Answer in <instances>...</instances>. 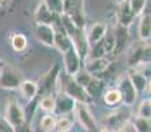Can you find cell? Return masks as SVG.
I'll use <instances>...</instances> for the list:
<instances>
[{
	"instance_id": "1",
	"label": "cell",
	"mask_w": 151,
	"mask_h": 132,
	"mask_svg": "<svg viewBox=\"0 0 151 132\" xmlns=\"http://www.w3.org/2000/svg\"><path fill=\"white\" fill-rule=\"evenodd\" d=\"M74 79L86 90L87 94H88L92 99L99 96L101 94V91H103V82L97 77H95V75H91L88 71H86V70L80 69L79 71L74 75Z\"/></svg>"
},
{
	"instance_id": "2",
	"label": "cell",
	"mask_w": 151,
	"mask_h": 132,
	"mask_svg": "<svg viewBox=\"0 0 151 132\" xmlns=\"http://www.w3.org/2000/svg\"><path fill=\"white\" fill-rule=\"evenodd\" d=\"M74 116L78 119L80 125L88 132H93L96 130V120H95L93 114L91 112L88 107V103H82V102H76L72 111Z\"/></svg>"
},
{
	"instance_id": "3",
	"label": "cell",
	"mask_w": 151,
	"mask_h": 132,
	"mask_svg": "<svg viewBox=\"0 0 151 132\" xmlns=\"http://www.w3.org/2000/svg\"><path fill=\"white\" fill-rule=\"evenodd\" d=\"M4 119L14 128L22 127L25 123V111L22 106L16 101H8L5 106Z\"/></svg>"
},
{
	"instance_id": "4",
	"label": "cell",
	"mask_w": 151,
	"mask_h": 132,
	"mask_svg": "<svg viewBox=\"0 0 151 132\" xmlns=\"http://www.w3.org/2000/svg\"><path fill=\"white\" fill-rule=\"evenodd\" d=\"M118 90L121 93V98H122V103L126 107H132L135 103L138 96V91L134 87V85L132 83L129 75H122L118 81Z\"/></svg>"
},
{
	"instance_id": "5",
	"label": "cell",
	"mask_w": 151,
	"mask_h": 132,
	"mask_svg": "<svg viewBox=\"0 0 151 132\" xmlns=\"http://www.w3.org/2000/svg\"><path fill=\"white\" fill-rule=\"evenodd\" d=\"M70 98H72L75 102H82V103H88L91 101V96L87 94V91L78 83L74 79V77L68 75V79L66 81L65 83V91Z\"/></svg>"
},
{
	"instance_id": "6",
	"label": "cell",
	"mask_w": 151,
	"mask_h": 132,
	"mask_svg": "<svg viewBox=\"0 0 151 132\" xmlns=\"http://www.w3.org/2000/svg\"><path fill=\"white\" fill-rule=\"evenodd\" d=\"M63 66L67 75L74 77L80 69H82V57L79 55L78 50L74 48H70L66 53H63Z\"/></svg>"
},
{
	"instance_id": "7",
	"label": "cell",
	"mask_w": 151,
	"mask_h": 132,
	"mask_svg": "<svg viewBox=\"0 0 151 132\" xmlns=\"http://www.w3.org/2000/svg\"><path fill=\"white\" fill-rule=\"evenodd\" d=\"M21 74L16 71L14 69H8V67H3L1 75H0V87L5 90H14L19 89L20 83H21Z\"/></svg>"
},
{
	"instance_id": "8",
	"label": "cell",
	"mask_w": 151,
	"mask_h": 132,
	"mask_svg": "<svg viewBox=\"0 0 151 132\" xmlns=\"http://www.w3.org/2000/svg\"><path fill=\"white\" fill-rule=\"evenodd\" d=\"M126 120H129V112H126L125 110H116L103 118V124L104 127L112 131H118Z\"/></svg>"
},
{
	"instance_id": "9",
	"label": "cell",
	"mask_w": 151,
	"mask_h": 132,
	"mask_svg": "<svg viewBox=\"0 0 151 132\" xmlns=\"http://www.w3.org/2000/svg\"><path fill=\"white\" fill-rule=\"evenodd\" d=\"M37 40L46 46H54V39H55V28L54 25L47 24H36L34 29Z\"/></svg>"
},
{
	"instance_id": "10",
	"label": "cell",
	"mask_w": 151,
	"mask_h": 132,
	"mask_svg": "<svg viewBox=\"0 0 151 132\" xmlns=\"http://www.w3.org/2000/svg\"><path fill=\"white\" fill-rule=\"evenodd\" d=\"M58 15L53 13L43 3H40L38 7L36 8L34 12V20L36 24H47V25H54V23L57 21Z\"/></svg>"
},
{
	"instance_id": "11",
	"label": "cell",
	"mask_w": 151,
	"mask_h": 132,
	"mask_svg": "<svg viewBox=\"0 0 151 132\" xmlns=\"http://www.w3.org/2000/svg\"><path fill=\"white\" fill-rule=\"evenodd\" d=\"M106 32H108V26H106L105 23H103V21L95 23L89 28V32L87 34V42H88V45L92 46L95 44H97L99 41H101L104 39V36L106 34Z\"/></svg>"
},
{
	"instance_id": "12",
	"label": "cell",
	"mask_w": 151,
	"mask_h": 132,
	"mask_svg": "<svg viewBox=\"0 0 151 132\" xmlns=\"http://www.w3.org/2000/svg\"><path fill=\"white\" fill-rule=\"evenodd\" d=\"M75 103H76V102L72 98H70L66 93H59L58 96L55 98V111L54 112L59 114V115H62V114H70L74 111Z\"/></svg>"
},
{
	"instance_id": "13",
	"label": "cell",
	"mask_w": 151,
	"mask_h": 132,
	"mask_svg": "<svg viewBox=\"0 0 151 132\" xmlns=\"http://www.w3.org/2000/svg\"><path fill=\"white\" fill-rule=\"evenodd\" d=\"M110 65V61L105 57L101 58H95V60H88L86 63V67L84 70L88 71L91 75H95L96 77L97 74H101V73L106 71V69Z\"/></svg>"
},
{
	"instance_id": "14",
	"label": "cell",
	"mask_w": 151,
	"mask_h": 132,
	"mask_svg": "<svg viewBox=\"0 0 151 132\" xmlns=\"http://www.w3.org/2000/svg\"><path fill=\"white\" fill-rule=\"evenodd\" d=\"M114 33V39H116V46H114V50H113L112 54L116 55H120L122 50L126 46V42L129 40V33H127V28L126 26H122L118 24L116 26V29L113 31Z\"/></svg>"
},
{
	"instance_id": "15",
	"label": "cell",
	"mask_w": 151,
	"mask_h": 132,
	"mask_svg": "<svg viewBox=\"0 0 151 132\" xmlns=\"http://www.w3.org/2000/svg\"><path fill=\"white\" fill-rule=\"evenodd\" d=\"M134 19H135V16L133 15L132 11H130V7H129L127 0L126 1H124V3H121V4H118V11H117V21H118V24L129 28V26L133 24Z\"/></svg>"
},
{
	"instance_id": "16",
	"label": "cell",
	"mask_w": 151,
	"mask_h": 132,
	"mask_svg": "<svg viewBox=\"0 0 151 132\" xmlns=\"http://www.w3.org/2000/svg\"><path fill=\"white\" fill-rule=\"evenodd\" d=\"M19 90H20V93H21V95L24 96L27 101H32V99H34L37 96L40 89L36 82L30 81V79H24V81H21V83H20Z\"/></svg>"
},
{
	"instance_id": "17",
	"label": "cell",
	"mask_w": 151,
	"mask_h": 132,
	"mask_svg": "<svg viewBox=\"0 0 151 132\" xmlns=\"http://www.w3.org/2000/svg\"><path fill=\"white\" fill-rule=\"evenodd\" d=\"M54 46L63 54V53H66L70 48H72V41L65 31L60 32V31H57V29H55Z\"/></svg>"
},
{
	"instance_id": "18",
	"label": "cell",
	"mask_w": 151,
	"mask_h": 132,
	"mask_svg": "<svg viewBox=\"0 0 151 132\" xmlns=\"http://www.w3.org/2000/svg\"><path fill=\"white\" fill-rule=\"evenodd\" d=\"M138 36L143 41L151 39V15L145 13L141 16L138 24Z\"/></svg>"
},
{
	"instance_id": "19",
	"label": "cell",
	"mask_w": 151,
	"mask_h": 132,
	"mask_svg": "<svg viewBox=\"0 0 151 132\" xmlns=\"http://www.w3.org/2000/svg\"><path fill=\"white\" fill-rule=\"evenodd\" d=\"M74 114H62L59 118H57V123H55V130L57 132H68L74 125Z\"/></svg>"
},
{
	"instance_id": "20",
	"label": "cell",
	"mask_w": 151,
	"mask_h": 132,
	"mask_svg": "<svg viewBox=\"0 0 151 132\" xmlns=\"http://www.w3.org/2000/svg\"><path fill=\"white\" fill-rule=\"evenodd\" d=\"M129 78L130 81H132V83L134 85V87L137 89L138 93H142L146 90V85H147V78L145 77L142 73L137 71V70H132V71L129 73Z\"/></svg>"
},
{
	"instance_id": "21",
	"label": "cell",
	"mask_w": 151,
	"mask_h": 132,
	"mask_svg": "<svg viewBox=\"0 0 151 132\" xmlns=\"http://www.w3.org/2000/svg\"><path fill=\"white\" fill-rule=\"evenodd\" d=\"M11 45H12L14 52H24L28 48V39L22 33H14L11 37Z\"/></svg>"
},
{
	"instance_id": "22",
	"label": "cell",
	"mask_w": 151,
	"mask_h": 132,
	"mask_svg": "<svg viewBox=\"0 0 151 132\" xmlns=\"http://www.w3.org/2000/svg\"><path fill=\"white\" fill-rule=\"evenodd\" d=\"M55 123H57V118L53 112L46 114L41 118L40 122V128L42 130V132H51L55 130Z\"/></svg>"
},
{
	"instance_id": "23",
	"label": "cell",
	"mask_w": 151,
	"mask_h": 132,
	"mask_svg": "<svg viewBox=\"0 0 151 132\" xmlns=\"http://www.w3.org/2000/svg\"><path fill=\"white\" fill-rule=\"evenodd\" d=\"M104 103L108 106H116L120 102H122V98H121V93L118 89H110L108 90L105 94L103 95Z\"/></svg>"
},
{
	"instance_id": "24",
	"label": "cell",
	"mask_w": 151,
	"mask_h": 132,
	"mask_svg": "<svg viewBox=\"0 0 151 132\" xmlns=\"http://www.w3.org/2000/svg\"><path fill=\"white\" fill-rule=\"evenodd\" d=\"M40 108L45 112H54L55 111V96H53L51 94H46L41 98L40 101Z\"/></svg>"
},
{
	"instance_id": "25",
	"label": "cell",
	"mask_w": 151,
	"mask_h": 132,
	"mask_svg": "<svg viewBox=\"0 0 151 132\" xmlns=\"http://www.w3.org/2000/svg\"><path fill=\"white\" fill-rule=\"evenodd\" d=\"M127 3H129L130 11H132L135 17L141 16L147 5V0H127Z\"/></svg>"
},
{
	"instance_id": "26",
	"label": "cell",
	"mask_w": 151,
	"mask_h": 132,
	"mask_svg": "<svg viewBox=\"0 0 151 132\" xmlns=\"http://www.w3.org/2000/svg\"><path fill=\"white\" fill-rule=\"evenodd\" d=\"M133 123L137 128V132H151V119L135 116Z\"/></svg>"
},
{
	"instance_id": "27",
	"label": "cell",
	"mask_w": 151,
	"mask_h": 132,
	"mask_svg": "<svg viewBox=\"0 0 151 132\" xmlns=\"http://www.w3.org/2000/svg\"><path fill=\"white\" fill-rule=\"evenodd\" d=\"M42 3L58 16L63 13V0H42Z\"/></svg>"
},
{
	"instance_id": "28",
	"label": "cell",
	"mask_w": 151,
	"mask_h": 132,
	"mask_svg": "<svg viewBox=\"0 0 151 132\" xmlns=\"http://www.w3.org/2000/svg\"><path fill=\"white\" fill-rule=\"evenodd\" d=\"M137 116L146 118V119H151V103H150V99H145V101L141 102V104L138 106Z\"/></svg>"
},
{
	"instance_id": "29",
	"label": "cell",
	"mask_w": 151,
	"mask_h": 132,
	"mask_svg": "<svg viewBox=\"0 0 151 132\" xmlns=\"http://www.w3.org/2000/svg\"><path fill=\"white\" fill-rule=\"evenodd\" d=\"M104 46H105V50L106 53H113L114 50V46H116V39H114V33L113 32H106V34L104 36L103 39Z\"/></svg>"
},
{
	"instance_id": "30",
	"label": "cell",
	"mask_w": 151,
	"mask_h": 132,
	"mask_svg": "<svg viewBox=\"0 0 151 132\" xmlns=\"http://www.w3.org/2000/svg\"><path fill=\"white\" fill-rule=\"evenodd\" d=\"M117 132H137V128H135L133 120L129 119V120H126L122 125H121L120 130H118Z\"/></svg>"
},
{
	"instance_id": "31",
	"label": "cell",
	"mask_w": 151,
	"mask_h": 132,
	"mask_svg": "<svg viewBox=\"0 0 151 132\" xmlns=\"http://www.w3.org/2000/svg\"><path fill=\"white\" fill-rule=\"evenodd\" d=\"M0 132H16V128L12 127L4 118H0Z\"/></svg>"
},
{
	"instance_id": "32",
	"label": "cell",
	"mask_w": 151,
	"mask_h": 132,
	"mask_svg": "<svg viewBox=\"0 0 151 132\" xmlns=\"http://www.w3.org/2000/svg\"><path fill=\"white\" fill-rule=\"evenodd\" d=\"M11 5V0H0V8L1 9H7Z\"/></svg>"
},
{
	"instance_id": "33",
	"label": "cell",
	"mask_w": 151,
	"mask_h": 132,
	"mask_svg": "<svg viewBox=\"0 0 151 132\" xmlns=\"http://www.w3.org/2000/svg\"><path fill=\"white\" fill-rule=\"evenodd\" d=\"M145 91L151 94V79H147V85H146V90H145Z\"/></svg>"
},
{
	"instance_id": "34",
	"label": "cell",
	"mask_w": 151,
	"mask_h": 132,
	"mask_svg": "<svg viewBox=\"0 0 151 132\" xmlns=\"http://www.w3.org/2000/svg\"><path fill=\"white\" fill-rule=\"evenodd\" d=\"M100 132H113V131L109 130V128H106V127H103V128L100 130Z\"/></svg>"
},
{
	"instance_id": "35",
	"label": "cell",
	"mask_w": 151,
	"mask_h": 132,
	"mask_svg": "<svg viewBox=\"0 0 151 132\" xmlns=\"http://www.w3.org/2000/svg\"><path fill=\"white\" fill-rule=\"evenodd\" d=\"M117 4H121V3H124V1H126V0H114Z\"/></svg>"
},
{
	"instance_id": "36",
	"label": "cell",
	"mask_w": 151,
	"mask_h": 132,
	"mask_svg": "<svg viewBox=\"0 0 151 132\" xmlns=\"http://www.w3.org/2000/svg\"><path fill=\"white\" fill-rule=\"evenodd\" d=\"M1 70H3V67H1V66H0V75H1Z\"/></svg>"
},
{
	"instance_id": "37",
	"label": "cell",
	"mask_w": 151,
	"mask_h": 132,
	"mask_svg": "<svg viewBox=\"0 0 151 132\" xmlns=\"http://www.w3.org/2000/svg\"><path fill=\"white\" fill-rule=\"evenodd\" d=\"M150 103H151V99H150Z\"/></svg>"
}]
</instances>
